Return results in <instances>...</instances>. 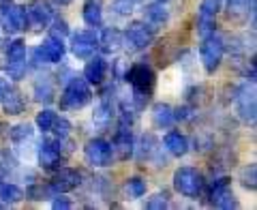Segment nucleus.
<instances>
[{
	"instance_id": "35",
	"label": "nucleus",
	"mask_w": 257,
	"mask_h": 210,
	"mask_svg": "<svg viewBox=\"0 0 257 210\" xmlns=\"http://www.w3.org/2000/svg\"><path fill=\"white\" fill-rule=\"evenodd\" d=\"M221 0H202V5H199V18H216L221 11Z\"/></svg>"
},
{
	"instance_id": "27",
	"label": "nucleus",
	"mask_w": 257,
	"mask_h": 210,
	"mask_svg": "<svg viewBox=\"0 0 257 210\" xmlns=\"http://www.w3.org/2000/svg\"><path fill=\"white\" fill-rule=\"evenodd\" d=\"M159 146H157V140L152 137L150 133H146V135H142V140H140V144L138 146H133V150L138 152V161H148V159H152V155H155V150H157Z\"/></svg>"
},
{
	"instance_id": "10",
	"label": "nucleus",
	"mask_w": 257,
	"mask_h": 210,
	"mask_svg": "<svg viewBox=\"0 0 257 210\" xmlns=\"http://www.w3.org/2000/svg\"><path fill=\"white\" fill-rule=\"evenodd\" d=\"M52 18H54V11L47 0H32L28 7H24V20H26V28L30 30L47 28Z\"/></svg>"
},
{
	"instance_id": "5",
	"label": "nucleus",
	"mask_w": 257,
	"mask_h": 210,
	"mask_svg": "<svg viewBox=\"0 0 257 210\" xmlns=\"http://www.w3.org/2000/svg\"><path fill=\"white\" fill-rule=\"evenodd\" d=\"M26 41H22V39H13V41L7 45V77L13 79V82H22L24 77H26V71H28V60H26Z\"/></svg>"
},
{
	"instance_id": "20",
	"label": "nucleus",
	"mask_w": 257,
	"mask_h": 210,
	"mask_svg": "<svg viewBox=\"0 0 257 210\" xmlns=\"http://www.w3.org/2000/svg\"><path fill=\"white\" fill-rule=\"evenodd\" d=\"M161 148H165L172 157H184L189 152V140H187V135L180 131H167Z\"/></svg>"
},
{
	"instance_id": "15",
	"label": "nucleus",
	"mask_w": 257,
	"mask_h": 210,
	"mask_svg": "<svg viewBox=\"0 0 257 210\" xmlns=\"http://www.w3.org/2000/svg\"><path fill=\"white\" fill-rule=\"evenodd\" d=\"M50 189L56 193H69V191H75L79 184H82V172L73 167H58L52 176V180L47 182Z\"/></svg>"
},
{
	"instance_id": "23",
	"label": "nucleus",
	"mask_w": 257,
	"mask_h": 210,
	"mask_svg": "<svg viewBox=\"0 0 257 210\" xmlns=\"http://www.w3.org/2000/svg\"><path fill=\"white\" fill-rule=\"evenodd\" d=\"M0 103H3V110H5L7 116H18V114H22V112H24V108H26L22 92L15 90V88H11V86H9V90L3 94Z\"/></svg>"
},
{
	"instance_id": "38",
	"label": "nucleus",
	"mask_w": 257,
	"mask_h": 210,
	"mask_svg": "<svg viewBox=\"0 0 257 210\" xmlns=\"http://www.w3.org/2000/svg\"><path fill=\"white\" fill-rule=\"evenodd\" d=\"M238 197H236V193L231 191V187L223 193V197L219 199V204H216V208H223V210H229V208H238Z\"/></svg>"
},
{
	"instance_id": "37",
	"label": "nucleus",
	"mask_w": 257,
	"mask_h": 210,
	"mask_svg": "<svg viewBox=\"0 0 257 210\" xmlns=\"http://www.w3.org/2000/svg\"><path fill=\"white\" fill-rule=\"evenodd\" d=\"M135 9V0H111V11L120 18H126V15H131Z\"/></svg>"
},
{
	"instance_id": "39",
	"label": "nucleus",
	"mask_w": 257,
	"mask_h": 210,
	"mask_svg": "<svg viewBox=\"0 0 257 210\" xmlns=\"http://www.w3.org/2000/svg\"><path fill=\"white\" fill-rule=\"evenodd\" d=\"M52 208H56V210H69V208H73V201L64 195V193H56V195L52 197Z\"/></svg>"
},
{
	"instance_id": "8",
	"label": "nucleus",
	"mask_w": 257,
	"mask_h": 210,
	"mask_svg": "<svg viewBox=\"0 0 257 210\" xmlns=\"http://www.w3.org/2000/svg\"><path fill=\"white\" fill-rule=\"evenodd\" d=\"M122 35H124V43L131 45L133 50H146V47H150L152 41H155L157 28L150 26L146 20H138V22L128 24Z\"/></svg>"
},
{
	"instance_id": "1",
	"label": "nucleus",
	"mask_w": 257,
	"mask_h": 210,
	"mask_svg": "<svg viewBox=\"0 0 257 210\" xmlns=\"http://www.w3.org/2000/svg\"><path fill=\"white\" fill-rule=\"evenodd\" d=\"M126 84H131V103L135 110H142L146 108V103L150 101L152 90H155V82H157V75L152 71L150 64L146 62H133L131 67L124 71Z\"/></svg>"
},
{
	"instance_id": "3",
	"label": "nucleus",
	"mask_w": 257,
	"mask_h": 210,
	"mask_svg": "<svg viewBox=\"0 0 257 210\" xmlns=\"http://www.w3.org/2000/svg\"><path fill=\"white\" fill-rule=\"evenodd\" d=\"M92 101V86L84 77L73 75L64 84V90L60 94V110L62 112H77L86 108Z\"/></svg>"
},
{
	"instance_id": "34",
	"label": "nucleus",
	"mask_w": 257,
	"mask_h": 210,
	"mask_svg": "<svg viewBox=\"0 0 257 210\" xmlns=\"http://www.w3.org/2000/svg\"><path fill=\"white\" fill-rule=\"evenodd\" d=\"M146 208L148 210H163V208H170V195L165 191H159L155 195H150L146 199Z\"/></svg>"
},
{
	"instance_id": "32",
	"label": "nucleus",
	"mask_w": 257,
	"mask_h": 210,
	"mask_svg": "<svg viewBox=\"0 0 257 210\" xmlns=\"http://www.w3.org/2000/svg\"><path fill=\"white\" fill-rule=\"evenodd\" d=\"M240 182H242V187L248 191L257 189V167L253 163L242 167V172H240Z\"/></svg>"
},
{
	"instance_id": "16",
	"label": "nucleus",
	"mask_w": 257,
	"mask_h": 210,
	"mask_svg": "<svg viewBox=\"0 0 257 210\" xmlns=\"http://www.w3.org/2000/svg\"><path fill=\"white\" fill-rule=\"evenodd\" d=\"M109 144H111V150H114V155H118L122 161H126L128 157H133L135 140H133L131 127L118 123V129H116V133H114V142H109Z\"/></svg>"
},
{
	"instance_id": "36",
	"label": "nucleus",
	"mask_w": 257,
	"mask_h": 210,
	"mask_svg": "<svg viewBox=\"0 0 257 210\" xmlns=\"http://www.w3.org/2000/svg\"><path fill=\"white\" fill-rule=\"evenodd\" d=\"M50 133H54V137H58V140H67V137L71 135V123H69L67 118H60L58 116Z\"/></svg>"
},
{
	"instance_id": "29",
	"label": "nucleus",
	"mask_w": 257,
	"mask_h": 210,
	"mask_svg": "<svg viewBox=\"0 0 257 210\" xmlns=\"http://www.w3.org/2000/svg\"><path fill=\"white\" fill-rule=\"evenodd\" d=\"M231 187L229 184V178H225V176H221V178H214L210 189H208V204L210 206H216L219 204V199L223 197V193L227 191Z\"/></svg>"
},
{
	"instance_id": "33",
	"label": "nucleus",
	"mask_w": 257,
	"mask_h": 210,
	"mask_svg": "<svg viewBox=\"0 0 257 210\" xmlns=\"http://www.w3.org/2000/svg\"><path fill=\"white\" fill-rule=\"evenodd\" d=\"M47 30H50V37L64 39V37L69 35V24H67V20H64V18H52Z\"/></svg>"
},
{
	"instance_id": "4",
	"label": "nucleus",
	"mask_w": 257,
	"mask_h": 210,
	"mask_svg": "<svg viewBox=\"0 0 257 210\" xmlns=\"http://www.w3.org/2000/svg\"><path fill=\"white\" fill-rule=\"evenodd\" d=\"M225 56V39L219 32H210V35L202 37V43H199V60L204 64V71L208 75H212L216 69L221 67Z\"/></svg>"
},
{
	"instance_id": "28",
	"label": "nucleus",
	"mask_w": 257,
	"mask_h": 210,
	"mask_svg": "<svg viewBox=\"0 0 257 210\" xmlns=\"http://www.w3.org/2000/svg\"><path fill=\"white\" fill-rule=\"evenodd\" d=\"M146 180L140 178V176H131V178H126L124 182V195L126 199H140L146 195Z\"/></svg>"
},
{
	"instance_id": "41",
	"label": "nucleus",
	"mask_w": 257,
	"mask_h": 210,
	"mask_svg": "<svg viewBox=\"0 0 257 210\" xmlns=\"http://www.w3.org/2000/svg\"><path fill=\"white\" fill-rule=\"evenodd\" d=\"M54 3H56V5H60V7H67V5L73 3V0H54Z\"/></svg>"
},
{
	"instance_id": "24",
	"label": "nucleus",
	"mask_w": 257,
	"mask_h": 210,
	"mask_svg": "<svg viewBox=\"0 0 257 210\" xmlns=\"http://www.w3.org/2000/svg\"><path fill=\"white\" fill-rule=\"evenodd\" d=\"M227 15L231 20H255V0H227Z\"/></svg>"
},
{
	"instance_id": "25",
	"label": "nucleus",
	"mask_w": 257,
	"mask_h": 210,
	"mask_svg": "<svg viewBox=\"0 0 257 210\" xmlns=\"http://www.w3.org/2000/svg\"><path fill=\"white\" fill-rule=\"evenodd\" d=\"M144 20H146L150 26H163V24L170 22V11L163 7V3H150L144 7Z\"/></svg>"
},
{
	"instance_id": "40",
	"label": "nucleus",
	"mask_w": 257,
	"mask_h": 210,
	"mask_svg": "<svg viewBox=\"0 0 257 210\" xmlns=\"http://www.w3.org/2000/svg\"><path fill=\"white\" fill-rule=\"evenodd\" d=\"M9 79H7L5 75H0V99H3V94L7 92V90H9Z\"/></svg>"
},
{
	"instance_id": "9",
	"label": "nucleus",
	"mask_w": 257,
	"mask_h": 210,
	"mask_svg": "<svg viewBox=\"0 0 257 210\" xmlns=\"http://www.w3.org/2000/svg\"><path fill=\"white\" fill-rule=\"evenodd\" d=\"M26 28L24 20V7L15 3H3L0 5V30L9 37H15Z\"/></svg>"
},
{
	"instance_id": "31",
	"label": "nucleus",
	"mask_w": 257,
	"mask_h": 210,
	"mask_svg": "<svg viewBox=\"0 0 257 210\" xmlns=\"http://www.w3.org/2000/svg\"><path fill=\"white\" fill-rule=\"evenodd\" d=\"M56 118H58V114H56L54 110H41L37 114V118H35V125H37V129L41 133H50L52 131V127H54V123H56Z\"/></svg>"
},
{
	"instance_id": "17",
	"label": "nucleus",
	"mask_w": 257,
	"mask_h": 210,
	"mask_svg": "<svg viewBox=\"0 0 257 210\" xmlns=\"http://www.w3.org/2000/svg\"><path fill=\"white\" fill-rule=\"evenodd\" d=\"M107 71H109V64L103 56H90L84 67V79L90 86H101L107 77Z\"/></svg>"
},
{
	"instance_id": "42",
	"label": "nucleus",
	"mask_w": 257,
	"mask_h": 210,
	"mask_svg": "<svg viewBox=\"0 0 257 210\" xmlns=\"http://www.w3.org/2000/svg\"><path fill=\"white\" fill-rule=\"evenodd\" d=\"M157 3H167V0H157Z\"/></svg>"
},
{
	"instance_id": "21",
	"label": "nucleus",
	"mask_w": 257,
	"mask_h": 210,
	"mask_svg": "<svg viewBox=\"0 0 257 210\" xmlns=\"http://www.w3.org/2000/svg\"><path fill=\"white\" fill-rule=\"evenodd\" d=\"M150 116H152L155 129H170L176 125V114H174V108L170 103H155Z\"/></svg>"
},
{
	"instance_id": "26",
	"label": "nucleus",
	"mask_w": 257,
	"mask_h": 210,
	"mask_svg": "<svg viewBox=\"0 0 257 210\" xmlns=\"http://www.w3.org/2000/svg\"><path fill=\"white\" fill-rule=\"evenodd\" d=\"M82 15H84L86 26H90L92 30L103 26V7H101L99 0H86Z\"/></svg>"
},
{
	"instance_id": "2",
	"label": "nucleus",
	"mask_w": 257,
	"mask_h": 210,
	"mask_svg": "<svg viewBox=\"0 0 257 210\" xmlns=\"http://www.w3.org/2000/svg\"><path fill=\"white\" fill-rule=\"evenodd\" d=\"M172 184H174V191L180 193L182 197L197 199L204 193V189H206V178H204V174L199 172L197 167L182 165V167H178L174 172Z\"/></svg>"
},
{
	"instance_id": "14",
	"label": "nucleus",
	"mask_w": 257,
	"mask_h": 210,
	"mask_svg": "<svg viewBox=\"0 0 257 210\" xmlns=\"http://www.w3.org/2000/svg\"><path fill=\"white\" fill-rule=\"evenodd\" d=\"M64 54H67V47H64L62 39L47 37V39H43V41L37 45L35 60L39 64H58V62H62Z\"/></svg>"
},
{
	"instance_id": "13",
	"label": "nucleus",
	"mask_w": 257,
	"mask_h": 210,
	"mask_svg": "<svg viewBox=\"0 0 257 210\" xmlns=\"http://www.w3.org/2000/svg\"><path fill=\"white\" fill-rule=\"evenodd\" d=\"M96 47H99V37L96 32L90 30H77L71 35V54L79 60H88L90 56H94Z\"/></svg>"
},
{
	"instance_id": "6",
	"label": "nucleus",
	"mask_w": 257,
	"mask_h": 210,
	"mask_svg": "<svg viewBox=\"0 0 257 210\" xmlns=\"http://www.w3.org/2000/svg\"><path fill=\"white\" fill-rule=\"evenodd\" d=\"M37 163L45 172H56L62 167V140L58 137H43L37 146Z\"/></svg>"
},
{
	"instance_id": "12",
	"label": "nucleus",
	"mask_w": 257,
	"mask_h": 210,
	"mask_svg": "<svg viewBox=\"0 0 257 210\" xmlns=\"http://www.w3.org/2000/svg\"><path fill=\"white\" fill-rule=\"evenodd\" d=\"M116 110H118V105H116L114 94H111V86H107L105 90L99 94V101H96L92 108V120L101 129H107L116 116Z\"/></svg>"
},
{
	"instance_id": "11",
	"label": "nucleus",
	"mask_w": 257,
	"mask_h": 210,
	"mask_svg": "<svg viewBox=\"0 0 257 210\" xmlns=\"http://www.w3.org/2000/svg\"><path fill=\"white\" fill-rule=\"evenodd\" d=\"M236 112L242 123L246 125H255V112H257V103H255V82H244L238 88L236 92Z\"/></svg>"
},
{
	"instance_id": "19",
	"label": "nucleus",
	"mask_w": 257,
	"mask_h": 210,
	"mask_svg": "<svg viewBox=\"0 0 257 210\" xmlns=\"http://www.w3.org/2000/svg\"><path fill=\"white\" fill-rule=\"evenodd\" d=\"M122 45H124V35L118 28H105L103 35L99 37V47L105 56L118 54L120 50H122Z\"/></svg>"
},
{
	"instance_id": "7",
	"label": "nucleus",
	"mask_w": 257,
	"mask_h": 210,
	"mask_svg": "<svg viewBox=\"0 0 257 210\" xmlns=\"http://www.w3.org/2000/svg\"><path fill=\"white\" fill-rule=\"evenodd\" d=\"M84 159L86 163L94 167V169H103L109 167L114 163V150H111V144L103 137H94V140H88L84 146Z\"/></svg>"
},
{
	"instance_id": "30",
	"label": "nucleus",
	"mask_w": 257,
	"mask_h": 210,
	"mask_svg": "<svg viewBox=\"0 0 257 210\" xmlns=\"http://www.w3.org/2000/svg\"><path fill=\"white\" fill-rule=\"evenodd\" d=\"M9 137L13 144H24V142H32L35 137V129H32L30 123H22V125H15L9 129Z\"/></svg>"
},
{
	"instance_id": "18",
	"label": "nucleus",
	"mask_w": 257,
	"mask_h": 210,
	"mask_svg": "<svg viewBox=\"0 0 257 210\" xmlns=\"http://www.w3.org/2000/svg\"><path fill=\"white\" fill-rule=\"evenodd\" d=\"M32 94H35L37 103H52L56 99V84L52 75H39L32 84Z\"/></svg>"
},
{
	"instance_id": "22",
	"label": "nucleus",
	"mask_w": 257,
	"mask_h": 210,
	"mask_svg": "<svg viewBox=\"0 0 257 210\" xmlns=\"http://www.w3.org/2000/svg\"><path fill=\"white\" fill-rule=\"evenodd\" d=\"M22 199H26V191L20 184L9 182V178H0V201L7 206H15Z\"/></svg>"
}]
</instances>
